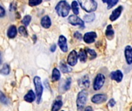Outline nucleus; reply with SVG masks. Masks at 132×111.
<instances>
[{
    "instance_id": "17",
    "label": "nucleus",
    "mask_w": 132,
    "mask_h": 111,
    "mask_svg": "<svg viewBox=\"0 0 132 111\" xmlns=\"http://www.w3.org/2000/svg\"><path fill=\"white\" fill-rule=\"evenodd\" d=\"M17 35V29H16V27L15 25H11L8 31H7V36L10 39H13Z\"/></svg>"
},
{
    "instance_id": "38",
    "label": "nucleus",
    "mask_w": 132,
    "mask_h": 111,
    "mask_svg": "<svg viewBox=\"0 0 132 111\" xmlns=\"http://www.w3.org/2000/svg\"><path fill=\"white\" fill-rule=\"evenodd\" d=\"M84 111H93V108L91 107H87L85 108Z\"/></svg>"
},
{
    "instance_id": "20",
    "label": "nucleus",
    "mask_w": 132,
    "mask_h": 111,
    "mask_svg": "<svg viewBox=\"0 0 132 111\" xmlns=\"http://www.w3.org/2000/svg\"><path fill=\"white\" fill-rule=\"evenodd\" d=\"M78 58L80 59V60L83 63L86 62L87 61V53L86 52L85 49H81L79 52V54H78Z\"/></svg>"
},
{
    "instance_id": "42",
    "label": "nucleus",
    "mask_w": 132,
    "mask_h": 111,
    "mask_svg": "<svg viewBox=\"0 0 132 111\" xmlns=\"http://www.w3.org/2000/svg\"><path fill=\"white\" fill-rule=\"evenodd\" d=\"M62 111H63V110H62Z\"/></svg>"
},
{
    "instance_id": "15",
    "label": "nucleus",
    "mask_w": 132,
    "mask_h": 111,
    "mask_svg": "<svg viewBox=\"0 0 132 111\" xmlns=\"http://www.w3.org/2000/svg\"><path fill=\"white\" fill-rule=\"evenodd\" d=\"M63 106V102L61 100V97H58L57 99L56 100V101L53 103V107H52V111H59L60 110V108Z\"/></svg>"
},
{
    "instance_id": "30",
    "label": "nucleus",
    "mask_w": 132,
    "mask_h": 111,
    "mask_svg": "<svg viewBox=\"0 0 132 111\" xmlns=\"http://www.w3.org/2000/svg\"><path fill=\"white\" fill-rule=\"evenodd\" d=\"M19 32L22 36H23L24 37H27V36H28V32H27V30H26V29L25 28V26H20V27L19 28Z\"/></svg>"
},
{
    "instance_id": "10",
    "label": "nucleus",
    "mask_w": 132,
    "mask_h": 111,
    "mask_svg": "<svg viewBox=\"0 0 132 111\" xmlns=\"http://www.w3.org/2000/svg\"><path fill=\"white\" fill-rule=\"evenodd\" d=\"M122 11H123V6H122V5L118 6L117 8H115V9L112 12L111 15H110V20L112 21V22L117 20V19L120 17V15H121Z\"/></svg>"
},
{
    "instance_id": "9",
    "label": "nucleus",
    "mask_w": 132,
    "mask_h": 111,
    "mask_svg": "<svg viewBox=\"0 0 132 111\" xmlns=\"http://www.w3.org/2000/svg\"><path fill=\"white\" fill-rule=\"evenodd\" d=\"M97 33L95 32H89L85 33V35L83 37L84 41L87 43V44H90L95 42V39L97 38Z\"/></svg>"
},
{
    "instance_id": "5",
    "label": "nucleus",
    "mask_w": 132,
    "mask_h": 111,
    "mask_svg": "<svg viewBox=\"0 0 132 111\" xmlns=\"http://www.w3.org/2000/svg\"><path fill=\"white\" fill-rule=\"evenodd\" d=\"M105 83V76L103 73H98L95 79H94V90H100L104 84Z\"/></svg>"
},
{
    "instance_id": "18",
    "label": "nucleus",
    "mask_w": 132,
    "mask_h": 111,
    "mask_svg": "<svg viewBox=\"0 0 132 111\" xmlns=\"http://www.w3.org/2000/svg\"><path fill=\"white\" fill-rule=\"evenodd\" d=\"M24 100L28 103H32L36 100V94L33 93L32 90H29L24 97Z\"/></svg>"
},
{
    "instance_id": "35",
    "label": "nucleus",
    "mask_w": 132,
    "mask_h": 111,
    "mask_svg": "<svg viewBox=\"0 0 132 111\" xmlns=\"http://www.w3.org/2000/svg\"><path fill=\"white\" fill-rule=\"evenodd\" d=\"M109 105H110V107H114V105L116 104V102H115V100H114V99H111L110 100H109Z\"/></svg>"
},
{
    "instance_id": "41",
    "label": "nucleus",
    "mask_w": 132,
    "mask_h": 111,
    "mask_svg": "<svg viewBox=\"0 0 132 111\" xmlns=\"http://www.w3.org/2000/svg\"><path fill=\"white\" fill-rule=\"evenodd\" d=\"M130 111H132V107H131V110H130Z\"/></svg>"
},
{
    "instance_id": "16",
    "label": "nucleus",
    "mask_w": 132,
    "mask_h": 111,
    "mask_svg": "<svg viewBox=\"0 0 132 111\" xmlns=\"http://www.w3.org/2000/svg\"><path fill=\"white\" fill-rule=\"evenodd\" d=\"M41 25L45 29H49L51 26V19L48 15H45L41 19Z\"/></svg>"
},
{
    "instance_id": "4",
    "label": "nucleus",
    "mask_w": 132,
    "mask_h": 111,
    "mask_svg": "<svg viewBox=\"0 0 132 111\" xmlns=\"http://www.w3.org/2000/svg\"><path fill=\"white\" fill-rule=\"evenodd\" d=\"M34 84H35V88H36V97L37 104H39L41 101V98H42V95L43 92V87L41 80L39 76L34 77Z\"/></svg>"
},
{
    "instance_id": "21",
    "label": "nucleus",
    "mask_w": 132,
    "mask_h": 111,
    "mask_svg": "<svg viewBox=\"0 0 132 111\" xmlns=\"http://www.w3.org/2000/svg\"><path fill=\"white\" fill-rule=\"evenodd\" d=\"M60 79V73L57 68H54L52 73V81H58Z\"/></svg>"
},
{
    "instance_id": "32",
    "label": "nucleus",
    "mask_w": 132,
    "mask_h": 111,
    "mask_svg": "<svg viewBox=\"0 0 132 111\" xmlns=\"http://www.w3.org/2000/svg\"><path fill=\"white\" fill-rule=\"evenodd\" d=\"M43 0H29V5L30 6H36L39 5Z\"/></svg>"
},
{
    "instance_id": "22",
    "label": "nucleus",
    "mask_w": 132,
    "mask_h": 111,
    "mask_svg": "<svg viewBox=\"0 0 132 111\" xmlns=\"http://www.w3.org/2000/svg\"><path fill=\"white\" fill-rule=\"evenodd\" d=\"M60 67L61 71H62L63 73H70V72L72 71V68H70V66H68L67 64H65V63H63V62L60 63Z\"/></svg>"
},
{
    "instance_id": "23",
    "label": "nucleus",
    "mask_w": 132,
    "mask_h": 111,
    "mask_svg": "<svg viewBox=\"0 0 132 111\" xmlns=\"http://www.w3.org/2000/svg\"><path fill=\"white\" fill-rule=\"evenodd\" d=\"M94 19H95V14L94 12H90V14H87L84 17V20L87 22H91L94 20Z\"/></svg>"
},
{
    "instance_id": "2",
    "label": "nucleus",
    "mask_w": 132,
    "mask_h": 111,
    "mask_svg": "<svg viewBox=\"0 0 132 111\" xmlns=\"http://www.w3.org/2000/svg\"><path fill=\"white\" fill-rule=\"evenodd\" d=\"M81 8L87 12H94L97 8V3L95 0H77Z\"/></svg>"
},
{
    "instance_id": "36",
    "label": "nucleus",
    "mask_w": 132,
    "mask_h": 111,
    "mask_svg": "<svg viewBox=\"0 0 132 111\" xmlns=\"http://www.w3.org/2000/svg\"><path fill=\"white\" fill-rule=\"evenodd\" d=\"M56 44H53V45L51 46V47H50V51H51L52 53H53V52L56 51Z\"/></svg>"
},
{
    "instance_id": "25",
    "label": "nucleus",
    "mask_w": 132,
    "mask_h": 111,
    "mask_svg": "<svg viewBox=\"0 0 132 111\" xmlns=\"http://www.w3.org/2000/svg\"><path fill=\"white\" fill-rule=\"evenodd\" d=\"M102 1H103V2L108 4V9H110L113 6H114L118 2L119 0H102Z\"/></svg>"
},
{
    "instance_id": "14",
    "label": "nucleus",
    "mask_w": 132,
    "mask_h": 111,
    "mask_svg": "<svg viewBox=\"0 0 132 111\" xmlns=\"http://www.w3.org/2000/svg\"><path fill=\"white\" fill-rule=\"evenodd\" d=\"M79 85L80 87H85V88H88L90 87V79L88 75H85L80 80H79Z\"/></svg>"
},
{
    "instance_id": "29",
    "label": "nucleus",
    "mask_w": 132,
    "mask_h": 111,
    "mask_svg": "<svg viewBox=\"0 0 132 111\" xmlns=\"http://www.w3.org/2000/svg\"><path fill=\"white\" fill-rule=\"evenodd\" d=\"M0 102L2 103V104H9V100H8V98L5 97V95L2 92V91H0Z\"/></svg>"
},
{
    "instance_id": "3",
    "label": "nucleus",
    "mask_w": 132,
    "mask_h": 111,
    "mask_svg": "<svg viewBox=\"0 0 132 111\" xmlns=\"http://www.w3.org/2000/svg\"><path fill=\"white\" fill-rule=\"evenodd\" d=\"M87 101V92L85 90H81L77 98V107L78 111H83L84 107Z\"/></svg>"
},
{
    "instance_id": "11",
    "label": "nucleus",
    "mask_w": 132,
    "mask_h": 111,
    "mask_svg": "<svg viewBox=\"0 0 132 111\" xmlns=\"http://www.w3.org/2000/svg\"><path fill=\"white\" fill-rule=\"evenodd\" d=\"M58 45L60 48V49L63 52V53H67L68 50V46H67V39L64 36H60L59 37V40H58Z\"/></svg>"
},
{
    "instance_id": "12",
    "label": "nucleus",
    "mask_w": 132,
    "mask_h": 111,
    "mask_svg": "<svg viewBox=\"0 0 132 111\" xmlns=\"http://www.w3.org/2000/svg\"><path fill=\"white\" fill-rule=\"evenodd\" d=\"M111 80H115L116 82L118 83H120L123 80V73L121 71V70H116L114 72H112L110 75Z\"/></svg>"
},
{
    "instance_id": "6",
    "label": "nucleus",
    "mask_w": 132,
    "mask_h": 111,
    "mask_svg": "<svg viewBox=\"0 0 132 111\" xmlns=\"http://www.w3.org/2000/svg\"><path fill=\"white\" fill-rule=\"evenodd\" d=\"M68 22L73 25H79L81 28H84V22L80 18H79L76 15H70L68 18Z\"/></svg>"
},
{
    "instance_id": "34",
    "label": "nucleus",
    "mask_w": 132,
    "mask_h": 111,
    "mask_svg": "<svg viewBox=\"0 0 132 111\" xmlns=\"http://www.w3.org/2000/svg\"><path fill=\"white\" fill-rule=\"evenodd\" d=\"M5 15V11L2 6L0 5V17H3Z\"/></svg>"
},
{
    "instance_id": "39",
    "label": "nucleus",
    "mask_w": 132,
    "mask_h": 111,
    "mask_svg": "<svg viewBox=\"0 0 132 111\" xmlns=\"http://www.w3.org/2000/svg\"><path fill=\"white\" fill-rule=\"evenodd\" d=\"M2 63V55H1V53H0V64Z\"/></svg>"
},
{
    "instance_id": "33",
    "label": "nucleus",
    "mask_w": 132,
    "mask_h": 111,
    "mask_svg": "<svg viewBox=\"0 0 132 111\" xmlns=\"http://www.w3.org/2000/svg\"><path fill=\"white\" fill-rule=\"evenodd\" d=\"M73 36H74V37H75L76 39H79V40H81V39H83V36H82L81 33L79 32H76L74 33Z\"/></svg>"
},
{
    "instance_id": "7",
    "label": "nucleus",
    "mask_w": 132,
    "mask_h": 111,
    "mask_svg": "<svg viewBox=\"0 0 132 111\" xmlns=\"http://www.w3.org/2000/svg\"><path fill=\"white\" fill-rule=\"evenodd\" d=\"M77 59H78V54H77V51L73 50L70 53V54L67 57V63L70 66H74L77 63Z\"/></svg>"
},
{
    "instance_id": "8",
    "label": "nucleus",
    "mask_w": 132,
    "mask_h": 111,
    "mask_svg": "<svg viewBox=\"0 0 132 111\" xmlns=\"http://www.w3.org/2000/svg\"><path fill=\"white\" fill-rule=\"evenodd\" d=\"M108 100V96L106 94L104 93H100V94H96L94 96H93V97L91 98V101L92 103L95 104H101L104 103L106 100Z\"/></svg>"
},
{
    "instance_id": "28",
    "label": "nucleus",
    "mask_w": 132,
    "mask_h": 111,
    "mask_svg": "<svg viewBox=\"0 0 132 111\" xmlns=\"http://www.w3.org/2000/svg\"><path fill=\"white\" fill-rule=\"evenodd\" d=\"M31 19H32L31 16L29 15H25V16H24V18L22 19V24H23L24 25L27 26V25H29V23H30V22H31Z\"/></svg>"
},
{
    "instance_id": "24",
    "label": "nucleus",
    "mask_w": 132,
    "mask_h": 111,
    "mask_svg": "<svg viewBox=\"0 0 132 111\" xmlns=\"http://www.w3.org/2000/svg\"><path fill=\"white\" fill-rule=\"evenodd\" d=\"M71 8L74 13V15H77L79 14V6H78V3L77 1H73L71 4Z\"/></svg>"
},
{
    "instance_id": "19",
    "label": "nucleus",
    "mask_w": 132,
    "mask_h": 111,
    "mask_svg": "<svg viewBox=\"0 0 132 111\" xmlns=\"http://www.w3.org/2000/svg\"><path fill=\"white\" fill-rule=\"evenodd\" d=\"M105 35L108 39H112L114 36V31L113 29V27L111 25H108L105 32Z\"/></svg>"
},
{
    "instance_id": "13",
    "label": "nucleus",
    "mask_w": 132,
    "mask_h": 111,
    "mask_svg": "<svg viewBox=\"0 0 132 111\" xmlns=\"http://www.w3.org/2000/svg\"><path fill=\"white\" fill-rule=\"evenodd\" d=\"M125 56L126 62L128 65L132 64V48L130 46H127L125 49Z\"/></svg>"
},
{
    "instance_id": "27",
    "label": "nucleus",
    "mask_w": 132,
    "mask_h": 111,
    "mask_svg": "<svg viewBox=\"0 0 132 111\" xmlns=\"http://www.w3.org/2000/svg\"><path fill=\"white\" fill-rule=\"evenodd\" d=\"M10 72V68L8 64H4L2 69L0 70V73L3 75H8Z\"/></svg>"
},
{
    "instance_id": "40",
    "label": "nucleus",
    "mask_w": 132,
    "mask_h": 111,
    "mask_svg": "<svg viewBox=\"0 0 132 111\" xmlns=\"http://www.w3.org/2000/svg\"><path fill=\"white\" fill-rule=\"evenodd\" d=\"M33 39H34V42H35V41H36V36H35V35L33 36Z\"/></svg>"
},
{
    "instance_id": "26",
    "label": "nucleus",
    "mask_w": 132,
    "mask_h": 111,
    "mask_svg": "<svg viewBox=\"0 0 132 111\" xmlns=\"http://www.w3.org/2000/svg\"><path fill=\"white\" fill-rule=\"evenodd\" d=\"M85 50H86L87 53H88V54L90 55V59H95V58L97 57V53H96V52H95L94 49L87 48Z\"/></svg>"
},
{
    "instance_id": "37",
    "label": "nucleus",
    "mask_w": 132,
    "mask_h": 111,
    "mask_svg": "<svg viewBox=\"0 0 132 111\" xmlns=\"http://www.w3.org/2000/svg\"><path fill=\"white\" fill-rule=\"evenodd\" d=\"M44 84L46 86V88H47L48 90H50V85L48 84V80H45V82H44Z\"/></svg>"
},
{
    "instance_id": "31",
    "label": "nucleus",
    "mask_w": 132,
    "mask_h": 111,
    "mask_svg": "<svg viewBox=\"0 0 132 111\" xmlns=\"http://www.w3.org/2000/svg\"><path fill=\"white\" fill-rule=\"evenodd\" d=\"M70 86H71V78H70V77H69V78L66 80L65 84H64V86H63V89H64V90H65V91H67V90H70Z\"/></svg>"
},
{
    "instance_id": "1",
    "label": "nucleus",
    "mask_w": 132,
    "mask_h": 111,
    "mask_svg": "<svg viewBox=\"0 0 132 111\" xmlns=\"http://www.w3.org/2000/svg\"><path fill=\"white\" fill-rule=\"evenodd\" d=\"M70 8H71V7L70 6L68 2L65 0H62L60 2H59L55 8L57 14L62 17H67L70 12Z\"/></svg>"
}]
</instances>
